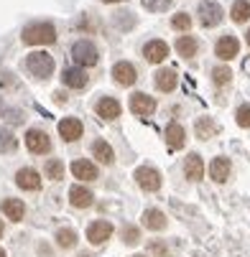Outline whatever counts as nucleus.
I'll return each mask as SVG.
<instances>
[{"label":"nucleus","instance_id":"f03ea898","mask_svg":"<svg viewBox=\"0 0 250 257\" xmlns=\"http://www.w3.org/2000/svg\"><path fill=\"white\" fill-rule=\"evenodd\" d=\"M26 71L33 77V79H39V82H46L51 74H54V56L46 54V51H31L23 61Z\"/></svg>","mask_w":250,"mask_h":257},{"label":"nucleus","instance_id":"ddd939ff","mask_svg":"<svg viewBox=\"0 0 250 257\" xmlns=\"http://www.w3.org/2000/svg\"><path fill=\"white\" fill-rule=\"evenodd\" d=\"M61 82H64V87H69V89H85V87L90 84V77H87L85 69L71 66V69H64V71H61Z\"/></svg>","mask_w":250,"mask_h":257},{"label":"nucleus","instance_id":"a211bd4d","mask_svg":"<svg viewBox=\"0 0 250 257\" xmlns=\"http://www.w3.org/2000/svg\"><path fill=\"white\" fill-rule=\"evenodd\" d=\"M230 173H232V163H230V158H225V156H217V158L209 163V176H212V181L225 183V181L230 178Z\"/></svg>","mask_w":250,"mask_h":257},{"label":"nucleus","instance_id":"b1692460","mask_svg":"<svg viewBox=\"0 0 250 257\" xmlns=\"http://www.w3.org/2000/svg\"><path fill=\"white\" fill-rule=\"evenodd\" d=\"M0 209H3V214L11 219V222H21V219L26 216V204L21 199H3V204H0Z\"/></svg>","mask_w":250,"mask_h":257},{"label":"nucleus","instance_id":"393cba45","mask_svg":"<svg viewBox=\"0 0 250 257\" xmlns=\"http://www.w3.org/2000/svg\"><path fill=\"white\" fill-rule=\"evenodd\" d=\"M176 51H179V56H184V59H194L197 51H199V44H197L194 36L184 33V36H179V39H176Z\"/></svg>","mask_w":250,"mask_h":257},{"label":"nucleus","instance_id":"4468645a","mask_svg":"<svg viewBox=\"0 0 250 257\" xmlns=\"http://www.w3.org/2000/svg\"><path fill=\"white\" fill-rule=\"evenodd\" d=\"M16 186L23 191H39L41 189V173L33 168H21L16 173Z\"/></svg>","mask_w":250,"mask_h":257},{"label":"nucleus","instance_id":"37998d69","mask_svg":"<svg viewBox=\"0 0 250 257\" xmlns=\"http://www.w3.org/2000/svg\"><path fill=\"white\" fill-rule=\"evenodd\" d=\"M130 257H146V254H130Z\"/></svg>","mask_w":250,"mask_h":257},{"label":"nucleus","instance_id":"2f4dec72","mask_svg":"<svg viewBox=\"0 0 250 257\" xmlns=\"http://www.w3.org/2000/svg\"><path fill=\"white\" fill-rule=\"evenodd\" d=\"M230 79H232V71H230V66L220 64V66H214V69H212V82L217 84V87L230 84Z\"/></svg>","mask_w":250,"mask_h":257},{"label":"nucleus","instance_id":"f3484780","mask_svg":"<svg viewBox=\"0 0 250 257\" xmlns=\"http://www.w3.org/2000/svg\"><path fill=\"white\" fill-rule=\"evenodd\" d=\"M92 158H97L102 166H113L115 163V151H113V145L107 143L105 138H97L92 143Z\"/></svg>","mask_w":250,"mask_h":257},{"label":"nucleus","instance_id":"9b49d317","mask_svg":"<svg viewBox=\"0 0 250 257\" xmlns=\"http://www.w3.org/2000/svg\"><path fill=\"white\" fill-rule=\"evenodd\" d=\"M82 133H85V125L79 117H64L59 122V135L64 143H77L82 138Z\"/></svg>","mask_w":250,"mask_h":257},{"label":"nucleus","instance_id":"412c9836","mask_svg":"<svg viewBox=\"0 0 250 257\" xmlns=\"http://www.w3.org/2000/svg\"><path fill=\"white\" fill-rule=\"evenodd\" d=\"M153 82H156V89L158 92H174L176 84H179V77H176V71L174 69H158L156 74H153Z\"/></svg>","mask_w":250,"mask_h":257},{"label":"nucleus","instance_id":"e433bc0d","mask_svg":"<svg viewBox=\"0 0 250 257\" xmlns=\"http://www.w3.org/2000/svg\"><path fill=\"white\" fill-rule=\"evenodd\" d=\"M235 122L240 125V127H250V104H240L237 107V112H235Z\"/></svg>","mask_w":250,"mask_h":257},{"label":"nucleus","instance_id":"bb28decb","mask_svg":"<svg viewBox=\"0 0 250 257\" xmlns=\"http://www.w3.org/2000/svg\"><path fill=\"white\" fill-rule=\"evenodd\" d=\"M113 23L118 31H133L135 28V16L130 11H115L113 13Z\"/></svg>","mask_w":250,"mask_h":257},{"label":"nucleus","instance_id":"f8f14e48","mask_svg":"<svg viewBox=\"0 0 250 257\" xmlns=\"http://www.w3.org/2000/svg\"><path fill=\"white\" fill-rule=\"evenodd\" d=\"M113 79H115V84H120V87H133L135 79H138V71H135V66H133L130 61H118V64L113 66Z\"/></svg>","mask_w":250,"mask_h":257},{"label":"nucleus","instance_id":"c9c22d12","mask_svg":"<svg viewBox=\"0 0 250 257\" xmlns=\"http://www.w3.org/2000/svg\"><path fill=\"white\" fill-rule=\"evenodd\" d=\"M148 252H151V257H169V247H166L163 239H151L148 242Z\"/></svg>","mask_w":250,"mask_h":257},{"label":"nucleus","instance_id":"a19ab883","mask_svg":"<svg viewBox=\"0 0 250 257\" xmlns=\"http://www.w3.org/2000/svg\"><path fill=\"white\" fill-rule=\"evenodd\" d=\"M0 257H8V254H6V249H3V247H0Z\"/></svg>","mask_w":250,"mask_h":257},{"label":"nucleus","instance_id":"473e14b6","mask_svg":"<svg viewBox=\"0 0 250 257\" xmlns=\"http://www.w3.org/2000/svg\"><path fill=\"white\" fill-rule=\"evenodd\" d=\"M140 6L146 8L148 13H163L174 6V0H140Z\"/></svg>","mask_w":250,"mask_h":257},{"label":"nucleus","instance_id":"c756f323","mask_svg":"<svg viewBox=\"0 0 250 257\" xmlns=\"http://www.w3.org/2000/svg\"><path fill=\"white\" fill-rule=\"evenodd\" d=\"M214 133H217V125H214V120H209V117H199V120H197V138H199V140H209Z\"/></svg>","mask_w":250,"mask_h":257},{"label":"nucleus","instance_id":"7ed1b4c3","mask_svg":"<svg viewBox=\"0 0 250 257\" xmlns=\"http://www.w3.org/2000/svg\"><path fill=\"white\" fill-rule=\"evenodd\" d=\"M71 59H74V64H77L79 69L97 66V61H100V49H97L95 41L79 39V41H74V46H71Z\"/></svg>","mask_w":250,"mask_h":257},{"label":"nucleus","instance_id":"f257e3e1","mask_svg":"<svg viewBox=\"0 0 250 257\" xmlns=\"http://www.w3.org/2000/svg\"><path fill=\"white\" fill-rule=\"evenodd\" d=\"M21 41L26 46H49L56 41V28L51 23H44V21H36V23H28L23 31H21Z\"/></svg>","mask_w":250,"mask_h":257},{"label":"nucleus","instance_id":"c85d7f7f","mask_svg":"<svg viewBox=\"0 0 250 257\" xmlns=\"http://www.w3.org/2000/svg\"><path fill=\"white\" fill-rule=\"evenodd\" d=\"M16 148H18V138L8 127H0V153H13Z\"/></svg>","mask_w":250,"mask_h":257},{"label":"nucleus","instance_id":"6e6552de","mask_svg":"<svg viewBox=\"0 0 250 257\" xmlns=\"http://www.w3.org/2000/svg\"><path fill=\"white\" fill-rule=\"evenodd\" d=\"M237 54H240V41L235 39V36L232 33L220 36L217 44H214V56H217L220 61H232Z\"/></svg>","mask_w":250,"mask_h":257},{"label":"nucleus","instance_id":"58836bf2","mask_svg":"<svg viewBox=\"0 0 250 257\" xmlns=\"http://www.w3.org/2000/svg\"><path fill=\"white\" fill-rule=\"evenodd\" d=\"M245 41H247V46H250V28H247V33H245Z\"/></svg>","mask_w":250,"mask_h":257},{"label":"nucleus","instance_id":"20e7f679","mask_svg":"<svg viewBox=\"0 0 250 257\" xmlns=\"http://www.w3.org/2000/svg\"><path fill=\"white\" fill-rule=\"evenodd\" d=\"M197 16H199V26L202 28H214V26L222 23L225 11H222L220 3H214V0H202L199 8H197Z\"/></svg>","mask_w":250,"mask_h":257},{"label":"nucleus","instance_id":"5701e85b","mask_svg":"<svg viewBox=\"0 0 250 257\" xmlns=\"http://www.w3.org/2000/svg\"><path fill=\"white\" fill-rule=\"evenodd\" d=\"M163 138H166V145H169L171 151H179V148H184V143H187V130L179 125V122H171L166 127Z\"/></svg>","mask_w":250,"mask_h":257},{"label":"nucleus","instance_id":"39448f33","mask_svg":"<svg viewBox=\"0 0 250 257\" xmlns=\"http://www.w3.org/2000/svg\"><path fill=\"white\" fill-rule=\"evenodd\" d=\"M133 178H135V183H138V186L146 191V194L158 191V189H161V183H163L161 173H158L156 168H151V166H140V168H135Z\"/></svg>","mask_w":250,"mask_h":257},{"label":"nucleus","instance_id":"0eeeda50","mask_svg":"<svg viewBox=\"0 0 250 257\" xmlns=\"http://www.w3.org/2000/svg\"><path fill=\"white\" fill-rule=\"evenodd\" d=\"M128 107H130V112L138 115V117H151L156 112V99L151 94H146V92H133Z\"/></svg>","mask_w":250,"mask_h":257},{"label":"nucleus","instance_id":"4be33fe9","mask_svg":"<svg viewBox=\"0 0 250 257\" xmlns=\"http://www.w3.org/2000/svg\"><path fill=\"white\" fill-rule=\"evenodd\" d=\"M140 222L151 232H161V229H166V214L161 209H146L143 216H140Z\"/></svg>","mask_w":250,"mask_h":257},{"label":"nucleus","instance_id":"72a5a7b5","mask_svg":"<svg viewBox=\"0 0 250 257\" xmlns=\"http://www.w3.org/2000/svg\"><path fill=\"white\" fill-rule=\"evenodd\" d=\"M120 237H123L125 244H138V242H140V229L133 227V224H125V227L120 229Z\"/></svg>","mask_w":250,"mask_h":257},{"label":"nucleus","instance_id":"4c0bfd02","mask_svg":"<svg viewBox=\"0 0 250 257\" xmlns=\"http://www.w3.org/2000/svg\"><path fill=\"white\" fill-rule=\"evenodd\" d=\"M66 99H69V97H66V92H54V102H56V104H64Z\"/></svg>","mask_w":250,"mask_h":257},{"label":"nucleus","instance_id":"1a4fd4ad","mask_svg":"<svg viewBox=\"0 0 250 257\" xmlns=\"http://www.w3.org/2000/svg\"><path fill=\"white\" fill-rule=\"evenodd\" d=\"M113 232H115V227H113L110 222L97 219V222H92V224L87 227V242H90L92 247H100V244H105L107 239L113 237Z\"/></svg>","mask_w":250,"mask_h":257},{"label":"nucleus","instance_id":"ea45409f","mask_svg":"<svg viewBox=\"0 0 250 257\" xmlns=\"http://www.w3.org/2000/svg\"><path fill=\"white\" fill-rule=\"evenodd\" d=\"M100 3H120V0H100Z\"/></svg>","mask_w":250,"mask_h":257},{"label":"nucleus","instance_id":"9d476101","mask_svg":"<svg viewBox=\"0 0 250 257\" xmlns=\"http://www.w3.org/2000/svg\"><path fill=\"white\" fill-rule=\"evenodd\" d=\"M95 112H97V117H102V120H118L120 117V112H123V107H120V102L115 99V97H100L97 102H95Z\"/></svg>","mask_w":250,"mask_h":257},{"label":"nucleus","instance_id":"a878e982","mask_svg":"<svg viewBox=\"0 0 250 257\" xmlns=\"http://www.w3.org/2000/svg\"><path fill=\"white\" fill-rule=\"evenodd\" d=\"M230 18L235 23H247L250 21V0H235L230 8Z\"/></svg>","mask_w":250,"mask_h":257},{"label":"nucleus","instance_id":"6ab92c4d","mask_svg":"<svg viewBox=\"0 0 250 257\" xmlns=\"http://www.w3.org/2000/svg\"><path fill=\"white\" fill-rule=\"evenodd\" d=\"M69 204L74 209H90L95 204V194L85 186H71L69 189Z\"/></svg>","mask_w":250,"mask_h":257},{"label":"nucleus","instance_id":"423d86ee","mask_svg":"<svg viewBox=\"0 0 250 257\" xmlns=\"http://www.w3.org/2000/svg\"><path fill=\"white\" fill-rule=\"evenodd\" d=\"M26 148L33 153V156H44V153H51V138L46 130L41 127H31L26 133Z\"/></svg>","mask_w":250,"mask_h":257},{"label":"nucleus","instance_id":"2eb2a0df","mask_svg":"<svg viewBox=\"0 0 250 257\" xmlns=\"http://www.w3.org/2000/svg\"><path fill=\"white\" fill-rule=\"evenodd\" d=\"M166 56H169V44L161 39H153L143 46V59L151 64H161V61H166Z\"/></svg>","mask_w":250,"mask_h":257},{"label":"nucleus","instance_id":"f704fd0d","mask_svg":"<svg viewBox=\"0 0 250 257\" xmlns=\"http://www.w3.org/2000/svg\"><path fill=\"white\" fill-rule=\"evenodd\" d=\"M171 28H174V31H184V33H187V31L192 28V18H189L187 13H176V16L171 18Z\"/></svg>","mask_w":250,"mask_h":257},{"label":"nucleus","instance_id":"79ce46f5","mask_svg":"<svg viewBox=\"0 0 250 257\" xmlns=\"http://www.w3.org/2000/svg\"><path fill=\"white\" fill-rule=\"evenodd\" d=\"M0 112H3V99H0Z\"/></svg>","mask_w":250,"mask_h":257},{"label":"nucleus","instance_id":"7c9ffc66","mask_svg":"<svg viewBox=\"0 0 250 257\" xmlns=\"http://www.w3.org/2000/svg\"><path fill=\"white\" fill-rule=\"evenodd\" d=\"M56 244L61 247V249H71V247H77V232L74 229H59L56 232Z\"/></svg>","mask_w":250,"mask_h":257},{"label":"nucleus","instance_id":"cd10ccee","mask_svg":"<svg viewBox=\"0 0 250 257\" xmlns=\"http://www.w3.org/2000/svg\"><path fill=\"white\" fill-rule=\"evenodd\" d=\"M44 176H46L49 181H61V178H64V163H61L59 158H49V161L44 163Z\"/></svg>","mask_w":250,"mask_h":257},{"label":"nucleus","instance_id":"c03bdc74","mask_svg":"<svg viewBox=\"0 0 250 257\" xmlns=\"http://www.w3.org/2000/svg\"><path fill=\"white\" fill-rule=\"evenodd\" d=\"M0 234H3V222H0Z\"/></svg>","mask_w":250,"mask_h":257},{"label":"nucleus","instance_id":"aec40b11","mask_svg":"<svg viewBox=\"0 0 250 257\" xmlns=\"http://www.w3.org/2000/svg\"><path fill=\"white\" fill-rule=\"evenodd\" d=\"M184 176L187 181H202L204 178V161L199 153H189L184 161Z\"/></svg>","mask_w":250,"mask_h":257},{"label":"nucleus","instance_id":"dca6fc26","mask_svg":"<svg viewBox=\"0 0 250 257\" xmlns=\"http://www.w3.org/2000/svg\"><path fill=\"white\" fill-rule=\"evenodd\" d=\"M71 173H74V178H79V181H97L100 178L97 166L87 158H77L74 163H71Z\"/></svg>","mask_w":250,"mask_h":257}]
</instances>
